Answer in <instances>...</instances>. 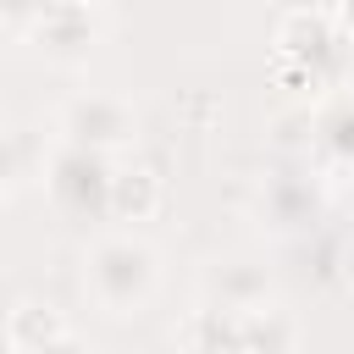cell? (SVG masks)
<instances>
[{
  "mask_svg": "<svg viewBox=\"0 0 354 354\" xmlns=\"http://www.w3.org/2000/svg\"><path fill=\"white\" fill-rule=\"evenodd\" d=\"M28 33H33L39 55L72 66V61H88V50H94V39H100V17H94L88 0H61V6H55L50 17H39Z\"/></svg>",
  "mask_w": 354,
  "mask_h": 354,
  "instance_id": "obj_5",
  "label": "cell"
},
{
  "mask_svg": "<svg viewBox=\"0 0 354 354\" xmlns=\"http://www.w3.org/2000/svg\"><path fill=\"white\" fill-rule=\"evenodd\" d=\"M155 210H160V177L149 166H111L105 216L111 221H149Z\"/></svg>",
  "mask_w": 354,
  "mask_h": 354,
  "instance_id": "obj_6",
  "label": "cell"
},
{
  "mask_svg": "<svg viewBox=\"0 0 354 354\" xmlns=\"http://www.w3.org/2000/svg\"><path fill=\"white\" fill-rule=\"evenodd\" d=\"M315 205H321L315 183H299V177H282V183H271V194H266V216H271L277 232L304 227V221L315 216Z\"/></svg>",
  "mask_w": 354,
  "mask_h": 354,
  "instance_id": "obj_9",
  "label": "cell"
},
{
  "mask_svg": "<svg viewBox=\"0 0 354 354\" xmlns=\"http://www.w3.org/2000/svg\"><path fill=\"white\" fill-rule=\"evenodd\" d=\"M61 0H0V22H11V28H33L39 17H50Z\"/></svg>",
  "mask_w": 354,
  "mask_h": 354,
  "instance_id": "obj_11",
  "label": "cell"
},
{
  "mask_svg": "<svg viewBox=\"0 0 354 354\" xmlns=\"http://www.w3.org/2000/svg\"><path fill=\"white\" fill-rule=\"evenodd\" d=\"M155 282H160V260L133 232H111V238L88 243V254H83V288H88V299L105 315L144 310L149 293H155Z\"/></svg>",
  "mask_w": 354,
  "mask_h": 354,
  "instance_id": "obj_1",
  "label": "cell"
},
{
  "mask_svg": "<svg viewBox=\"0 0 354 354\" xmlns=\"http://www.w3.org/2000/svg\"><path fill=\"white\" fill-rule=\"evenodd\" d=\"M44 183H50V199L66 216L94 221V216H105V199H111V155L83 149V144H61Z\"/></svg>",
  "mask_w": 354,
  "mask_h": 354,
  "instance_id": "obj_3",
  "label": "cell"
},
{
  "mask_svg": "<svg viewBox=\"0 0 354 354\" xmlns=\"http://www.w3.org/2000/svg\"><path fill=\"white\" fill-rule=\"evenodd\" d=\"M337 22H343V28L354 33V0H337Z\"/></svg>",
  "mask_w": 354,
  "mask_h": 354,
  "instance_id": "obj_13",
  "label": "cell"
},
{
  "mask_svg": "<svg viewBox=\"0 0 354 354\" xmlns=\"http://www.w3.org/2000/svg\"><path fill=\"white\" fill-rule=\"evenodd\" d=\"M6 343H11V348H72L77 332L61 321V310L28 299V304L11 310V321H6Z\"/></svg>",
  "mask_w": 354,
  "mask_h": 354,
  "instance_id": "obj_7",
  "label": "cell"
},
{
  "mask_svg": "<svg viewBox=\"0 0 354 354\" xmlns=\"http://www.w3.org/2000/svg\"><path fill=\"white\" fill-rule=\"evenodd\" d=\"M348 28L337 22V11H321V6H299L277 22V55L282 61H304L326 88H337L343 77V55H348Z\"/></svg>",
  "mask_w": 354,
  "mask_h": 354,
  "instance_id": "obj_2",
  "label": "cell"
},
{
  "mask_svg": "<svg viewBox=\"0 0 354 354\" xmlns=\"http://www.w3.org/2000/svg\"><path fill=\"white\" fill-rule=\"evenodd\" d=\"M216 293H221V304H266L271 277L266 271H221L216 277Z\"/></svg>",
  "mask_w": 354,
  "mask_h": 354,
  "instance_id": "obj_10",
  "label": "cell"
},
{
  "mask_svg": "<svg viewBox=\"0 0 354 354\" xmlns=\"http://www.w3.org/2000/svg\"><path fill=\"white\" fill-rule=\"evenodd\" d=\"M0 33H6V22H0Z\"/></svg>",
  "mask_w": 354,
  "mask_h": 354,
  "instance_id": "obj_14",
  "label": "cell"
},
{
  "mask_svg": "<svg viewBox=\"0 0 354 354\" xmlns=\"http://www.w3.org/2000/svg\"><path fill=\"white\" fill-rule=\"evenodd\" d=\"M11 177H17V144H11V133H0V194L11 188Z\"/></svg>",
  "mask_w": 354,
  "mask_h": 354,
  "instance_id": "obj_12",
  "label": "cell"
},
{
  "mask_svg": "<svg viewBox=\"0 0 354 354\" xmlns=\"http://www.w3.org/2000/svg\"><path fill=\"white\" fill-rule=\"evenodd\" d=\"M61 133H66V144H83V149L116 155V149L133 144L138 116H133V105L116 100V94H77V100L61 111Z\"/></svg>",
  "mask_w": 354,
  "mask_h": 354,
  "instance_id": "obj_4",
  "label": "cell"
},
{
  "mask_svg": "<svg viewBox=\"0 0 354 354\" xmlns=\"http://www.w3.org/2000/svg\"><path fill=\"white\" fill-rule=\"evenodd\" d=\"M310 127H315V138H321L326 160H332L337 171H354V94H348V88H343V94H332V100H326V111H321Z\"/></svg>",
  "mask_w": 354,
  "mask_h": 354,
  "instance_id": "obj_8",
  "label": "cell"
}]
</instances>
